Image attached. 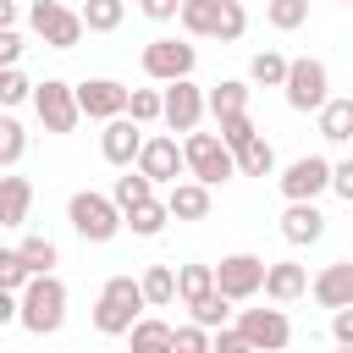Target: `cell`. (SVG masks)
<instances>
[{
    "instance_id": "cell-3",
    "label": "cell",
    "mask_w": 353,
    "mask_h": 353,
    "mask_svg": "<svg viewBox=\"0 0 353 353\" xmlns=\"http://www.w3.org/2000/svg\"><path fill=\"white\" fill-rule=\"evenodd\" d=\"M17 325L33 331V336H55L66 325V281L55 270H44V276H33L22 287V320Z\"/></svg>"
},
{
    "instance_id": "cell-6",
    "label": "cell",
    "mask_w": 353,
    "mask_h": 353,
    "mask_svg": "<svg viewBox=\"0 0 353 353\" xmlns=\"http://www.w3.org/2000/svg\"><path fill=\"white\" fill-rule=\"evenodd\" d=\"M28 28H33L50 50H77L83 33H88L83 11H72L66 0H33V6H28Z\"/></svg>"
},
{
    "instance_id": "cell-28",
    "label": "cell",
    "mask_w": 353,
    "mask_h": 353,
    "mask_svg": "<svg viewBox=\"0 0 353 353\" xmlns=\"http://www.w3.org/2000/svg\"><path fill=\"white\" fill-rule=\"evenodd\" d=\"M287 55H276V50H259L254 61H248V83H259V88H281L287 83Z\"/></svg>"
},
{
    "instance_id": "cell-35",
    "label": "cell",
    "mask_w": 353,
    "mask_h": 353,
    "mask_svg": "<svg viewBox=\"0 0 353 353\" xmlns=\"http://www.w3.org/2000/svg\"><path fill=\"white\" fill-rule=\"evenodd\" d=\"M127 116H138L143 127H149V121H165V88H132Z\"/></svg>"
},
{
    "instance_id": "cell-2",
    "label": "cell",
    "mask_w": 353,
    "mask_h": 353,
    "mask_svg": "<svg viewBox=\"0 0 353 353\" xmlns=\"http://www.w3.org/2000/svg\"><path fill=\"white\" fill-rule=\"evenodd\" d=\"M66 221L83 243H110L121 226H127V210L116 204V193H94V188H77L66 199Z\"/></svg>"
},
{
    "instance_id": "cell-33",
    "label": "cell",
    "mask_w": 353,
    "mask_h": 353,
    "mask_svg": "<svg viewBox=\"0 0 353 353\" xmlns=\"http://www.w3.org/2000/svg\"><path fill=\"white\" fill-rule=\"evenodd\" d=\"M265 22L276 33H292V28L309 22V0H265Z\"/></svg>"
},
{
    "instance_id": "cell-21",
    "label": "cell",
    "mask_w": 353,
    "mask_h": 353,
    "mask_svg": "<svg viewBox=\"0 0 353 353\" xmlns=\"http://www.w3.org/2000/svg\"><path fill=\"white\" fill-rule=\"evenodd\" d=\"M314 116H320V138L325 143H353V99H336L331 94Z\"/></svg>"
},
{
    "instance_id": "cell-25",
    "label": "cell",
    "mask_w": 353,
    "mask_h": 353,
    "mask_svg": "<svg viewBox=\"0 0 353 353\" xmlns=\"http://www.w3.org/2000/svg\"><path fill=\"white\" fill-rule=\"evenodd\" d=\"M237 171H243V176H276V149H270L265 132L248 138V143L237 149Z\"/></svg>"
},
{
    "instance_id": "cell-31",
    "label": "cell",
    "mask_w": 353,
    "mask_h": 353,
    "mask_svg": "<svg viewBox=\"0 0 353 353\" xmlns=\"http://www.w3.org/2000/svg\"><path fill=\"white\" fill-rule=\"evenodd\" d=\"M127 336H132V347H138V353H154V347H176V325H165V320H149V314H143V320H138Z\"/></svg>"
},
{
    "instance_id": "cell-16",
    "label": "cell",
    "mask_w": 353,
    "mask_h": 353,
    "mask_svg": "<svg viewBox=\"0 0 353 353\" xmlns=\"http://www.w3.org/2000/svg\"><path fill=\"white\" fill-rule=\"evenodd\" d=\"M77 105H83L88 121H110V116H121L132 105V88H121L116 77H83L77 83Z\"/></svg>"
},
{
    "instance_id": "cell-15",
    "label": "cell",
    "mask_w": 353,
    "mask_h": 353,
    "mask_svg": "<svg viewBox=\"0 0 353 353\" xmlns=\"http://www.w3.org/2000/svg\"><path fill=\"white\" fill-rule=\"evenodd\" d=\"M204 110H210V94H204L193 77L165 83V127H171V132H193V127L204 121Z\"/></svg>"
},
{
    "instance_id": "cell-18",
    "label": "cell",
    "mask_w": 353,
    "mask_h": 353,
    "mask_svg": "<svg viewBox=\"0 0 353 353\" xmlns=\"http://www.w3.org/2000/svg\"><path fill=\"white\" fill-rule=\"evenodd\" d=\"M309 298L320 309H347L353 303V259H331L314 281H309Z\"/></svg>"
},
{
    "instance_id": "cell-17",
    "label": "cell",
    "mask_w": 353,
    "mask_h": 353,
    "mask_svg": "<svg viewBox=\"0 0 353 353\" xmlns=\"http://www.w3.org/2000/svg\"><path fill=\"white\" fill-rule=\"evenodd\" d=\"M281 237H287L292 248L320 243V237H325V210H320L314 199H287V210H281Z\"/></svg>"
},
{
    "instance_id": "cell-23",
    "label": "cell",
    "mask_w": 353,
    "mask_h": 353,
    "mask_svg": "<svg viewBox=\"0 0 353 353\" xmlns=\"http://www.w3.org/2000/svg\"><path fill=\"white\" fill-rule=\"evenodd\" d=\"M165 221H176L165 199H143V204H132V210H127L132 237H160V232H165Z\"/></svg>"
},
{
    "instance_id": "cell-10",
    "label": "cell",
    "mask_w": 353,
    "mask_h": 353,
    "mask_svg": "<svg viewBox=\"0 0 353 353\" xmlns=\"http://www.w3.org/2000/svg\"><path fill=\"white\" fill-rule=\"evenodd\" d=\"M193 66H199V50H193L188 39H149V44H143V72H149L154 83L193 77Z\"/></svg>"
},
{
    "instance_id": "cell-12",
    "label": "cell",
    "mask_w": 353,
    "mask_h": 353,
    "mask_svg": "<svg viewBox=\"0 0 353 353\" xmlns=\"http://www.w3.org/2000/svg\"><path fill=\"white\" fill-rule=\"evenodd\" d=\"M138 171H149L154 182H182L188 176V149L171 138V132H149L143 138V154H138Z\"/></svg>"
},
{
    "instance_id": "cell-39",
    "label": "cell",
    "mask_w": 353,
    "mask_h": 353,
    "mask_svg": "<svg viewBox=\"0 0 353 353\" xmlns=\"http://www.w3.org/2000/svg\"><path fill=\"white\" fill-rule=\"evenodd\" d=\"M221 138H226L232 149H243L248 138H259V127H254V116H248V110H237V116H226V121H221Z\"/></svg>"
},
{
    "instance_id": "cell-7",
    "label": "cell",
    "mask_w": 353,
    "mask_h": 353,
    "mask_svg": "<svg viewBox=\"0 0 353 353\" xmlns=\"http://www.w3.org/2000/svg\"><path fill=\"white\" fill-rule=\"evenodd\" d=\"M281 94H287V105L292 110H320L325 99H331V72H325V61H314V55H298L292 66H287V83H281Z\"/></svg>"
},
{
    "instance_id": "cell-14",
    "label": "cell",
    "mask_w": 353,
    "mask_h": 353,
    "mask_svg": "<svg viewBox=\"0 0 353 353\" xmlns=\"http://www.w3.org/2000/svg\"><path fill=\"white\" fill-rule=\"evenodd\" d=\"M237 325H243L248 347H259V353H281V347L292 342L287 309H237Z\"/></svg>"
},
{
    "instance_id": "cell-42",
    "label": "cell",
    "mask_w": 353,
    "mask_h": 353,
    "mask_svg": "<svg viewBox=\"0 0 353 353\" xmlns=\"http://www.w3.org/2000/svg\"><path fill=\"white\" fill-rule=\"evenodd\" d=\"M215 353H248L243 325H221V331H215Z\"/></svg>"
},
{
    "instance_id": "cell-29",
    "label": "cell",
    "mask_w": 353,
    "mask_h": 353,
    "mask_svg": "<svg viewBox=\"0 0 353 353\" xmlns=\"http://www.w3.org/2000/svg\"><path fill=\"white\" fill-rule=\"evenodd\" d=\"M204 292H215V265H182L176 270V298L182 303H199Z\"/></svg>"
},
{
    "instance_id": "cell-13",
    "label": "cell",
    "mask_w": 353,
    "mask_h": 353,
    "mask_svg": "<svg viewBox=\"0 0 353 353\" xmlns=\"http://www.w3.org/2000/svg\"><path fill=\"white\" fill-rule=\"evenodd\" d=\"M331 160L325 154H298L276 182H281V199H320V193H331Z\"/></svg>"
},
{
    "instance_id": "cell-4",
    "label": "cell",
    "mask_w": 353,
    "mask_h": 353,
    "mask_svg": "<svg viewBox=\"0 0 353 353\" xmlns=\"http://www.w3.org/2000/svg\"><path fill=\"white\" fill-rule=\"evenodd\" d=\"M193 39H221V44H237L248 33V11L243 0H182V17H176Z\"/></svg>"
},
{
    "instance_id": "cell-43",
    "label": "cell",
    "mask_w": 353,
    "mask_h": 353,
    "mask_svg": "<svg viewBox=\"0 0 353 353\" xmlns=\"http://www.w3.org/2000/svg\"><path fill=\"white\" fill-rule=\"evenodd\" d=\"M331 342L353 347V303H347V309H331Z\"/></svg>"
},
{
    "instance_id": "cell-41",
    "label": "cell",
    "mask_w": 353,
    "mask_h": 353,
    "mask_svg": "<svg viewBox=\"0 0 353 353\" xmlns=\"http://www.w3.org/2000/svg\"><path fill=\"white\" fill-rule=\"evenodd\" d=\"M22 50H28V39H22L17 28H0V66H17Z\"/></svg>"
},
{
    "instance_id": "cell-40",
    "label": "cell",
    "mask_w": 353,
    "mask_h": 353,
    "mask_svg": "<svg viewBox=\"0 0 353 353\" xmlns=\"http://www.w3.org/2000/svg\"><path fill=\"white\" fill-rule=\"evenodd\" d=\"M176 347H182V353H210V347H215V331L199 325V320H193V325H176Z\"/></svg>"
},
{
    "instance_id": "cell-9",
    "label": "cell",
    "mask_w": 353,
    "mask_h": 353,
    "mask_svg": "<svg viewBox=\"0 0 353 353\" xmlns=\"http://www.w3.org/2000/svg\"><path fill=\"white\" fill-rule=\"evenodd\" d=\"M265 270H270V259H259V254H226V259L215 265V287H221L226 298L248 303V298L265 292Z\"/></svg>"
},
{
    "instance_id": "cell-22",
    "label": "cell",
    "mask_w": 353,
    "mask_h": 353,
    "mask_svg": "<svg viewBox=\"0 0 353 353\" xmlns=\"http://www.w3.org/2000/svg\"><path fill=\"white\" fill-rule=\"evenodd\" d=\"M28 204H33L28 176H0V226H22L28 221Z\"/></svg>"
},
{
    "instance_id": "cell-19",
    "label": "cell",
    "mask_w": 353,
    "mask_h": 353,
    "mask_svg": "<svg viewBox=\"0 0 353 353\" xmlns=\"http://www.w3.org/2000/svg\"><path fill=\"white\" fill-rule=\"evenodd\" d=\"M309 292V270L298 265V259H270V270H265V298L270 303H292V298H303Z\"/></svg>"
},
{
    "instance_id": "cell-8",
    "label": "cell",
    "mask_w": 353,
    "mask_h": 353,
    "mask_svg": "<svg viewBox=\"0 0 353 353\" xmlns=\"http://www.w3.org/2000/svg\"><path fill=\"white\" fill-rule=\"evenodd\" d=\"M33 110L44 121V132H72L83 121V105H77V83H61V77H44L33 88Z\"/></svg>"
},
{
    "instance_id": "cell-26",
    "label": "cell",
    "mask_w": 353,
    "mask_h": 353,
    "mask_svg": "<svg viewBox=\"0 0 353 353\" xmlns=\"http://www.w3.org/2000/svg\"><path fill=\"white\" fill-rule=\"evenodd\" d=\"M154 188H160V182H154L149 171H138V165H127V176H116V188H110V193H116V204H121V210H132V204H143V199H154Z\"/></svg>"
},
{
    "instance_id": "cell-1",
    "label": "cell",
    "mask_w": 353,
    "mask_h": 353,
    "mask_svg": "<svg viewBox=\"0 0 353 353\" xmlns=\"http://www.w3.org/2000/svg\"><path fill=\"white\" fill-rule=\"evenodd\" d=\"M143 309H149L143 281L110 276V281L99 287V298H94V331H99V336H127V331L143 320Z\"/></svg>"
},
{
    "instance_id": "cell-45",
    "label": "cell",
    "mask_w": 353,
    "mask_h": 353,
    "mask_svg": "<svg viewBox=\"0 0 353 353\" xmlns=\"http://www.w3.org/2000/svg\"><path fill=\"white\" fill-rule=\"evenodd\" d=\"M138 11L149 22H171V17H182V0H138Z\"/></svg>"
},
{
    "instance_id": "cell-24",
    "label": "cell",
    "mask_w": 353,
    "mask_h": 353,
    "mask_svg": "<svg viewBox=\"0 0 353 353\" xmlns=\"http://www.w3.org/2000/svg\"><path fill=\"white\" fill-rule=\"evenodd\" d=\"M237 110H248V83H243V77H221V83L210 88V116L226 121V116H237Z\"/></svg>"
},
{
    "instance_id": "cell-46",
    "label": "cell",
    "mask_w": 353,
    "mask_h": 353,
    "mask_svg": "<svg viewBox=\"0 0 353 353\" xmlns=\"http://www.w3.org/2000/svg\"><path fill=\"white\" fill-rule=\"evenodd\" d=\"M0 28H17V0H0Z\"/></svg>"
},
{
    "instance_id": "cell-30",
    "label": "cell",
    "mask_w": 353,
    "mask_h": 353,
    "mask_svg": "<svg viewBox=\"0 0 353 353\" xmlns=\"http://www.w3.org/2000/svg\"><path fill=\"white\" fill-rule=\"evenodd\" d=\"M232 303H237V298H226V292L215 287V292H204L199 303H188V314H193L199 325H210V331H221V325L232 320Z\"/></svg>"
},
{
    "instance_id": "cell-11",
    "label": "cell",
    "mask_w": 353,
    "mask_h": 353,
    "mask_svg": "<svg viewBox=\"0 0 353 353\" xmlns=\"http://www.w3.org/2000/svg\"><path fill=\"white\" fill-rule=\"evenodd\" d=\"M143 138H149V132H143V121L121 110V116H110V121H105V132H99V154H105L110 165H121V171H127V165H138Z\"/></svg>"
},
{
    "instance_id": "cell-36",
    "label": "cell",
    "mask_w": 353,
    "mask_h": 353,
    "mask_svg": "<svg viewBox=\"0 0 353 353\" xmlns=\"http://www.w3.org/2000/svg\"><path fill=\"white\" fill-rule=\"evenodd\" d=\"M33 281V265L22 259V248H0V287H11V292H22Z\"/></svg>"
},
{
    "instance_id": "cell-34",
    "label": "cell",
    "mask_w": 353,
    "mask_h": 353,
    "mask_svg": "<svg viewBox=\"0 0 353 353\" xmlns=\"http://www.w3.org/2000/svg\"><path fill=\"white\" fill-rule=\"evenodd\" d=\"M22 154H28V132H22V121H17V116H0V165L17 171Z\"/></svg>"
},
{
    "instance_id": "cell-5",
    "label": "cell",
    "mask_w": 353,
    "mask_h": 353,
    "mask_svg": "<svg viewBox=\"0 0 353 353\" xmlns=\"http://www.w3.org/2000/svg\"><path fill=\"white\" fill-rule=\"evenodd\" d=\"M182 149H188V176H199V182H210V188L243 176V171H237V149H232L221 132H199V127H193V132L182 138Z\"/></svg>"
},
{
    "instance_id": "cell-47",
    "label": "cell",
    "mask_w": 353,
    "mask_h": 353,
    "mask_svg": "<svg viewBox=\"0 0 353 353\" xmlns=\"http://www.w3.org/2000/svg\"><path fill=\"white\" fill-rule=\"evenodd\" d=\"M342 6H353V0H342Z\"/></svg>"
},
{
    "instance_id": "cell-32",
    "label": "cell",
    "mask_w": 353,
    "mask_h": 353,
    "mask_svg": "<svg viewBox=\"0 0 353 353\" xmlns=\"http://www.w3.org/2000/svg\"><path fill=\"white\" fill-rule=\"evenodd\" d=\"M138 281H143V292H149V309H165V303L176 298V270H171V265H149Z\"/></svg>"
},
{
    "instance_id": "cell-37",
    "label": "cell",
    "mask_w": 353,
    "mask_h": 353,
    "mask_svg": "<svg viewBox=\"0 0 353 353\" xmlns=\"http://www.w3.org/2000/svg\"><path fill=\"white\" fill-rule=\"evenodd\" d=\"M17 248H22V259L33 265V276H44V270H55V259H61V254H55V243H50V237H39V232H33V237H22Z\"/></svg>"
},
{
    "instance_id": "cell-20",
    "label": "cell",
    "mask_w": 353,
    "mask_h": 353,
    "mask_svg": "<svg viewBox=\"0 0 353 353\" xmlns=\"http://www.w3.org/2000/svg\"><path fill=\"white\" fill-rule=\"evenodd\" d=\"M165 204H171V215H176V221H204V215H210V182L182 176V182H171Z\"/></svg>"
},
{
    "instance_id": "cell-27",
    "label": "cell",
    "mask_w": 353,
    "mask_h": 353,
    "mask_svg": "<svg viewBox=\"0 0 353 353\" xmlns=\"http://www.w3.org/2000/svg\"><path fill=\"white\" fill-rule=\"evenodd\" d=\"M77 11H83V22H88V33H116L121 17H127V0H83Z\"/></svg>"
},
{
    "instance_id": "cell-38",
    "label": "cell",
    "mask_w": 353,
    "mask_h": 353,
    "mask_svg": "<svg viewBox=\"0 0 353 353\" xmlns=\"http://www.w3.org/2000/svg\"><path fill=\"white\" fill-rule=\"evenodd\" d=\"M33 88H39V83H28L17 66H0V105H6V110L22 105V99H33Z\"/></svg>"
},
{
    "instance_id": "cell-44",
    "label": "cell",
    "mask_w": 353,
    "mask_h": 353,
    "mask_svg": "<svg viewBox=\"0 0 353 353\" xmlns=\"http://www.w3.org/2000/svg\"><path fill=\"white\" fill-rule=\"evenodd\" d=\"M331 193L353 204V154H347V160H336V171H331Z\"/></svg>"
}]
</instances>
